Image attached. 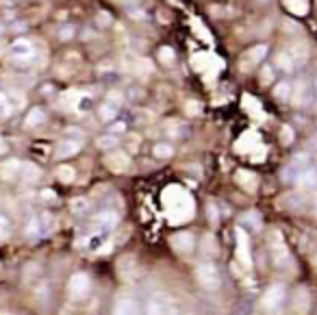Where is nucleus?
Here are the masks:
<instances>
[{
    "label": "nucleus",
    "instance_id": "f257e3e1",
    "mask_svg": "<svg viewBox=\"0 0 317 315\" xmlns=\"http://www.w3.org/2000/svg\"><path fill=\"white\" fill-rule=\"evenodd\" d=\"M195 283L204 291H218L222 287V274H219L218 266L211 261L198 263V267H195Z\"/></svg>",
    "mask_w": 317,
    "mask_h": 315
},
{
    "label": "nucleus",
    "instance_id": "f03ea898",
    "mask_svg": "<svg viewBox=\"0 0 317 315\" xmlns=\"http://www.w3.org/2000/svg\"><path fill=\"white\" fill-rule=\"evenodd\" d=\"M287 296H289V289H287L283 283H271L269 287L265 289L263 298H261V304H263L265 311L278 313V311H283V307L287 302Z\"/></svg>",
    "mask_w": 317,
    "mask_h": 315
},
{
    "label": "nucleus",
    "instance_id": "7ed1b4c3",
    "mask_svg": "<svg viewBox=\"0 0 317 315\" xmlns=\"http://www.w3.org/2000/svg\"><path fill=\"white\" fill-rule=\"evenodd\" d=\"M313 98H315L313 83H309V81H295L293 83V89H291V98L289 100L298 109L311 107V104H313Z\"/></svg>",
    "mask_w": 317,
    "mask_h": 315
},
{
    "label": "nucleus",
    "instance_id": "20e7f679",
    "mask_svg": "<svg viewBox=\"0 0 317 315\" xmlns=\"http://www.w3.org/2000/svg\"><path fill=\"white\" fill-rule=\"evenodd\" d=\"M269 254H271V261H274V266L283 267L289 263V250H287L285 246V239L283 235H280L278 231H271L269 235Z\"/></svg>",
    "mask_w": 317,
    "mask_h": 315
},
{
    "label": "nucleus",
    "instance_id": "39448f33",
    "mask_svg": "<svg viewBox=\"0 0 317 315\" xmlns=\"http://www.w3.org/2000/svg\"><path fill=\"white\" fill-rule=\"evenodd\" d=\"M92 291V281L85 272H78L70 278V298L72 300H85Z\"/></svg>",
    "mask_w": 317,
    "mask_h": 315
},
{
    "label": "nucleus",
    "instance_id": "423d86ee",
    "mask_svg": "<svg viewBox=\"0 0 317 315\" xmlns=\"http://www.w3.org/2000/svg\"><path fill=\"white\" fill-rule=\"evenodd\" d=\"M293 185L300 189V192H309V189H315L317 187V168L315 166H304L298 172V176H295Z\"/></svg>",
    "mask_w": 317,
    "mask_h": 315
},
{
    "label": "nucleus",
    "instance_id": "0eeeda50",
    "mask_svg": "<svg viewBox=\"0 0 317 315\" xmlns=\"http://www.w3.org/2000/svg\"><path fill=\"white\" fill-rule=\"evenodd\" d=\"M170 243H172V248L180 254H191L195 250V239H194V235L187 233V231L174 233L172 239H170Z\"/></svg>",
    "mask_w": 317,
    "mask_h": 315
},
{
    "label": "nucleus",
    "instance_id": "6e6552de",
    "mask_svg": "<svg viewBox=\"0 0 317 315\" xmlns=\"http://www.w3.org/2000/svg\"><path fill=\"white\" fill-rule=\"evenodd\" d=\"M104 163H107V168H111L113 172H118V174H122V172H126L128 166H130V159H128V154L126 152H122V150H109V154L104 157Z\"/></svg>",
    "mask_w": 317,
    "mask_h": 315
},
{
    "label": "nucleus",
    "instance_id": "1a4fd4ad",
    "mask_svg": "<svg viewBox=\"0 0 317 315\" xmlns=\"http://www.w3.org/2000/svg\"><path fill=\"white\" fill-rule=\"evenodd\" d=\"M11 54H13V59L16 61H31V59L35 57V48H33V42L31 39H16L13 42V46H11Z\"/></svg>",
    "mask_w": 317,
    "mask_h": 315
},
{
    "label": "nucleus",
    "instance_id": "9d476101",
    "mask_svg": "<svg viewBox=\"0 0 317 315\" xmlns=\"http://www.w3.org/2000/svg\"><path fill=\"white\" fill-rule=\"evenodd\" d=\"M80 148H83L80 139H74V137L61 139V142L57 144V148H54V157L57 159H70V157H74V154H78Z\"/></svg>",
    "mask_w": 317,
    "mask_h": 315
},
{
    "label": "nucleus",
    "instance_id": "9b49d317",
    "mask_svg": "<svg viewBox=\"0 0 317 315\" xmlns=\"http://www.w3.org/2000/svg\"><path fill=\"white\" fill-rule=\"evenodd\" d=\"M118 222H120V216L115 211H111V209H104V211H100L94 218L96 228H100V231H111V228L118 226Z\"/></svg>",
    "mask_w": 317,
    "mask_h": 315
},
{
    "label": "nucleus",
    "instance_id": "f8f14e48",
    "mask_svg": "<svg viewBox=\"0 0 317 315\" xmlns=\"http://www.w3.org/2000/svg\"><path fill=\"white\" fill-rule=\"evenodd\" d=\"M44 122H46V111H44L42 107H33L31 111H28V116L24 118V126L26 128H37V126H42Z\"/></svg>",
    "mask_w": 317,
    "mask_h": 315
},
{
    "label": "nucleus",
    "instance_id": "ddd939ff",
    "mask_svg": "<svg viewBox=\"0 0 317 315\" xmlns=\"http://www.w3.org/2000/svg\"><path fill=\"white\" fill-rule=\"evenodd\" d=\"M241 224H244L245 228H250V231L259 233L261 228H263V218H261L259 211H245L244 216H241Z\"/></svg>",
    "mask_w": 317,
    "mask_h": 315
},
{
    "label": "nucleus",
    "instance_id": "4468645a",
    "mask_svg": "<svg viewBox=\"0 0 317 315\" xmlns=\"http://www.w3.org/2000/svg\"><path fill=\"white\" fill-rule=\"evenodd\" d=\"M291 89H293V81H289V78L278 81L274 85V98L278 100V102H287V100L291 98Z\"/></svg>",
    "mask_w": 317,
    "mask_h": 315
},
{
    "label": "nucleus",
    "instance_id": "2eb2a0df",
    "mask_svg": "<svg viewBox=\"0 0 317 315\" xmlns=\"http://www.w3.org/2000/svg\"><path fill=\"white\" fill-rule=\"evenodd\" d=\"M274 66H276V70H280V72L291 74L295 70V61H293V57H291L289 52H278L276 54V59H274Z\"/></svg>",
    "mask_w": 317,
    "mask_h": 315
},
{
    "label": "nucleus",
    "instance_id": "dca6fc26",
    "mask_svg": "<svg viewBox=\"0 0 317 315\" xmlns=\"http://www.w3.org/2000/svg\"><path fill=\"white\" fill-rule=\"evenodd\" d=\"M268 52H269V46H265V44H259V46H254V48H250L248 52H245V61H250V66H254V63H261L265 57H268Z\"/></svg>",
    "mask_w": 317,
    "mask_h": 315
},
{
    "label": "nucleus",
    "instance_id": "f3484780",
    "mask_svg": "<svg viewBox=\"0 0 317 315\" xmlns=\"http://www.w3.org/2000/svg\"><path fill=\"white\" fill-rule=\"evenodd\" d=\"M165 131H168V135L170 137H174V139L189 137V126L187 124H183V122H168L165 124Z\"/></svg>",
    "mask_w": 317,
    "mask_h": 315
},
{
    "label": "nucleus",
    "instance_id": "a211bd4d",
    "mask_svg": "<svg viewBox=\"0 0 317 315\" xmlns=\"http://www.w3.org/2000/svg\"><path fill=\"white\" fill-rule=\"evenodd\" d=\"M237 183L244 189H248V192H254L256 185H259V178H256V174L248 172V170H241V172H237Z\"/></svg>",
    "mask_w": 317,
    "mask_h": 315
},
{
    "label": "nucleus",
    "instance_id": "6ab92c4d",
    "mask_svg": "<svg viewBox=\"0 0 317 315\" xmlns=\"http://www.w3.org/2000/svg\"><path fill=\"white\" fill-rule=\"evenodd\" d=\"M118 113H120V107H113L111 102H102L98 107V118L107 124L113 122V120H118Z\"/></svg>",
    "mask_w": 317,
    "mask_h": 315
},
{
    "label": "nucleus",
    "instance_id": "aec40b11",
    "mask_svg": "<svg viewBox=\"0 0 317 315\" xmlns=\"http://www.w3.org/2000/svg\"><path fill=\"white\" fill-rule=\"evenodd\" d=\"M311 304V298H309V291L306 289H298L293 293V302H291V309L293 311H306Z\"/></svg>",
    "mask_w": 317,
    "mask_h": 315
},
{
    "label": "nucleus",
    "instance_id": "412c9836",
    "mask_svg": "<svg viewBox=\"0 0 317 315\" xmlns=\"http://www.w3.org/2000/svg\"><path fill=\"white\" fill-rule=\"evenodd\" d=\"M113 311L124 315V313H135L137 311V302H135L133 298H118L113 304Z\"/></svg>",
    "mask_w": 317,
    "mask_h": 315
},
{
    "label": "nucleus",
    "instance_id": "4be33fe9",
    "mask_svg": "<svg viewBox=\"0 0 317 315\" xmlns=\"http://www.w3.org/2000/svg\"><path fill=\"white\" fill-rule=\"evenodd\" d=\"M22 170H20V174H22V178L26 183H35L39 181V176H42V170H39L37 166H33V163H24V166H20Z\"/></svg>",
    "mask_w": 317,
    "mask_h": 315
},
{
    "label": "nucleus",
    "instance_id": "5701e85b",
    "mask_svg": "<svg viewBox=\"0 0 317 315\" xmlns=\"http://www.w3.org/2000/svg\"><path fill=\"white\" fill-rule=\"evenodd\" d=\"M96 146H98L100 150H104V152H109V150H113V148L120 146V137H118V135L107 133V135H102V137H98Z\"/></svg>",
    "mask_w": 317,
    "mask_h": 315
},
{
    "label": "nucleus",
    "instance_id": "b1692460",
    "mask_svg": "<svg viewBox=\"0 0 317 315\" xmlns=\"http://www.w3.org/2000/svg\"><path fill=\"white\" fill-rule=\"evenodd\" d=\"M152 154H154L157 159H161V161H168V159H172V157H174V148H172V144H163V142H159V144H154Z\"/></svg>",
    "mask_w": 317,
    "mask_h": 315
},
{
    "label": "nucleus",
    "instance_id": "393cba45",
    "mask_svg": "<svg viewBox=\"0 0 317 315\" xmlns=\"http://www.w3.org/2000/svg\"><path fill=\"white\" fill-rule=\"evenodd\" d=\"M157 57L163 66H174L176 63V52H174V48H170V46H161Z\"/></svg>",
    "mask_w": 317,
    "mask_h": 315
},
{
    "label": "nucleus",
    "instance_id": "a878e982",
    "mask_svg": "<svg viewBox=\"0 0 317 315\" xmlns=\"http://www.w3.org/2000/svg\"><path fill=\"white\" fill-rule=\"evenodd\" d=\"M280 202H283V207L285 209H298L302 202H304V196H302V192L298 189V192L295 194H287V196L280 200Z\"/></svg>",
    "mask_w": 317,
    "mask_h": 315
},
{
    "label": "nucleus",
    "instance_id": "bb28decb",
    "mask_svg": "<svg viewBox=\"0 0 317 315\" xmlns=\"http://www.w3.org/2000/svg\"><path fill=\"white\" fill-rule=\"evenodd\" d=\"M295 142V133H293V126H289V124H285L283 128H280V144L283 146H291V144Z\"/></svg>",
    "mask_w": 317,
    "mask_h": 315
},
{
    "label": "nucleus",
    "instance_id": "cd10ccee",
    "mask_svg": "<svg viewBox=\"0 0 317 315\" xmlns=\"http://www.w3.org/2000/svg\"><path fill=\"white\" fill-rule=\"evenodd\" d=\"M298 172H300V168L298 166H293V163H287L285 170H283V174H280V178H283L285 183H293L295 181V176H298Z\"/></svg>",
    "mask_w": 317,
    "mask_h": 315
},
{
    "label": "nucleus",
    "instance_id": "c85d7f7f",
    "mask_svg": "<svg viewBox=\"0 0 317 315\" xmlns=\"http://www.w3.org/2000/svg\"><path fill=\"white\" fill-rule=\"evenodd\" d=\"M74 176H76V172H74V168H70V166H61L57 170V178L61 183H72Z\"/></svg>",
    "mask_w": 317,
    "mask_h": 315
},
{
    "label": "nucleus",
    "instance_id": "c756f323",
    "mask_svg": "<svg viewBox=\"0 0 317 315\" xmlns=\"http://www.w3.org/2000/svg\"><path fill=\"white\" fill-rule=\"evenodd\" d=\"M291 163H293V166H298V168L302 170L304 166H309V163H311V152H309V150H304V152L293 154V157H291Z\"/></svg>",
    "mask_w": 317,
    "mask_h": 315
},
{
    "label": "nucleus",
    "instance_id": "7c9ffc66",
    "mask_svg": "<svg viewBox=\"0 0 317 315\" xmlns=\"http://www.w3.org/2000/svg\"><path fill=\"white\" fill-rule=\"evenodd\" d=\"M124 100H126V94L120 92V89H113V92H109V96H107V102H111L113 107H122Z\"/></svg>",
    "mask_w": 317,
    "mask_h": 315
},
{
    "label": "nucleus",
    "instance_id": "2f4dec72",
    "mask_svg": "<svg viewBox=\"0 0 317 315\" xmlns=\"http://www.w3.org/2000/svg\"><path fill=\"white\" fill-rule=\"evenodd\" d=\"M111 22H113V18H111V13H107V11H100L98 16H96V26L98 28L111 26Z\"/></svg>",
    "mask_w": 317,
    "mask_h": 315
},
{
    "label": "nucleus",
    "instance_id": "473e14b6",
    "mask_svg": "<svg viewBox=\"0 0 317 315\" xmlns=\"http://www.w3.org/2000/svg\"><path fill=\"white\" fill-rule=\"evenodd\" d=\"M74 35H76V26H72V24H65V26L59 28V39H61V42H68Z\"/></svg>",
    "mask_w": 317,
    "mask_h": 315
},
{
    "label": "nucleus",
    "instance_id": "72a5a7b5",
    "mask_svg": "<svg viewBox=\"0 0 317 315\" xmlns=\"http://www.w3.org/2000/svg\"><path fill=\"white\" fill-rule=\"evenodd\" d=\"M148 313H163L165 311V302L163 300H157V298H150L148 300V309H146Z\"/></svg>",
    "mask_w": 317,
    "mask_h": 315
},
{
    "label": "nucleus",
    "instance_id": "f704fd0d",
    "mask_svg": "<svg viewBox=\"0 0 317 315\" xmlns=\"http://www.w3.org/2000/svg\"><path fill=\"white\" fill-rule=\"evenodd\" d=\"M89 209V204H87V200L85 198H76V200H72V211L76 213V216H80V213H85Z\"/></svg>",
    "mask_w": 317,
    "mask_h": 315
},
{
    "label": "nucleus",
    "instance_id": "c9c22d12",
    "mask_svg": "<svg viewBox=\"0 0 317 315\" xmlns=\"http://www.w3.org/2000/svg\"><path fill=\"white\" fill-rule=\"evenodd\" d=\"M261 83H263V85H271V83H274V68H271V66H265L263 70H261Z\"/></svg>",
    "mask_w": 317,
    "mask_h": 315
},
{
    "label": "nucleus",
    "instance_id": "e433bc0d",
    "mask_svg": "<svg viewBox=\"0 0 317 315\" xmlns=\"http://www.w3.org/2000/svg\"><path fill=\"white\" fill-rule=\"evenodd\" d=\"M109 133L111 135H122V133H126V124L124 122H118V120H113V122H109Z\"/></svg>",
    "mask_w": 317,
    "mask_h": 315
},
{
    "label": "nucleus",
    "instance_id": "4c0bfd02",
    "mask_svg": "<svg viewBox=\"0 0 317 315\" xmlns=\"http://www.w3.org/2000/svg\"><path fill=\"white\" fill-rule=\"evenodd\" d=\"M128 18L130 20H137V22H142V20L148 18V13H146L142 7H130L128 9Z\"/></svg>",
    "mask_w": 317,
    "mask_h": 315
},
{
    "label": "nucleus",
    "instance_id": "58836bf2",
    "mask_svg": "<svg viewBox=\"0 0 317 315\" xmlns=\"http://www.w3.org/2000/svg\"><path fill=\"white\" fill-rule=\"evenodd\" d=\"M206 216H209L211 224H218L219 222V213H218V207H215V204H206Z\"/></svg>",
    "mask_w": 317,
    "mask_h": 315
},
{
    "label": "nucleus",
    "instance_id": "ea45409f",
    "mask_svg": "<svg viewBox=\"0 0 317 315\" xmlns=\"http://www.w3.org/2000/svg\"><path fill=\"white\" fill-rule=\"evenodd\" d=\"M202 250H204L206 254H209V252H215V239H213V235H206V237H204Z\"/></svg>",
    "mask_w": 317,
    "mask_h": 315
},
{
    "label": "nucleus",
    "instance_id": "a19ab883",
    "mask_svg": "<svg viewBox=\"0 0 317 315\" xmlns=\"http://www.w3.org/2000/svg\"><path fill=\"white\" fill-rule=\"evenodd\" d=\"M11 233V224H9L7 218H0V237H7Z\"/></svg>",
    "mask_w": 317,
    "mask_h": 315
},
{
    "label": "nucleus",
    "instance_id": "79ce46f5",
    "mask_svg": "<svg viewBox=\"0 0 317 315\" xmlns=\"http://www.w3.org/2000/svg\"><path fill=\"white\" fill-rule=\"evenodd\" d=\"M304 150H309V152H317V135L315 137H311L309 142H306V148Z\"/></svg>",
    "mask_w": 317,
    "mask_h": 315
},
{
    "label": "nucleus",
    "instance_id": "37998d69",
    "mask_svg": "<svg viewBox=\"0 0 317 315\" xmlns=\"http://www.w3.org/2000/svg\"><path fill=\"white\" fill-rule=\"evenodd\" d=\"M65 133L68 135H72V137H83V131H80V128H74V126H70V128H65Z\"/></svg>",
    "mask_w": 317,
    "mask_h": 315
},
{
    "label": "nucleus",
    "instance_id": "c03bdc74",
    "mask_svg": "<svg viewBox=\"0 0 317 315\" xmlns=\"http://www.w3.org/2000/svg\"><path fill=\"white\" fill-rule=\"evenodd\" d=\"M187 113H200V104H195V102H187Z\"/></svg>",
    "mask_w": 317,
    "mask_h": 315
},
{
    "label": "nucleus",
    "instance_id": "a18cd8bd",
    "mask_svg": "<svg viewBox=\"0 0 317 315\" xmlns=\"http://www.w3.org/2000/svg\"><path fill=\"white\" fill-rule=\"evenodd\" d=\"M311 209H313V213L317 216V192L313 194V198H311Z\"/></svg>",
    "mask_w": 317,
    "mask_h": 315
},
{
    "label": "nucleus",
    "instance_id": "49530a36",
    "mask_svg": "<svg viewBox=\"0 0 317 315\" xmlns=\"http://www.w3.org/2000/svg\"><path fill=\"white\" fill-rule=\"evenodd\" d=\"M2 152H7V144H4L2 139H0V154H2Z\"/></svg>",
    "mask_w": 317,
    "mask_h": 315
},
{
    "label": "nucleus",
    "instance_id": "de8ad7c7",
    "mask_svg": "<svg viewBox=\"0 0 317 315\" xmlns=\"http://www.w3.org/2000/svg\"><path fill=\"white\" fill-rule=\"evenodd\" d=\"M313 92H315V96H317V78L313 81Z\"/></svg>",
    "mask_w": 317,
    "mask_h": 315
}]
</instances>
